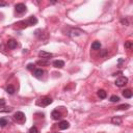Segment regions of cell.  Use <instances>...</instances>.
Masks as SVG:
<instances>
[{
    "label": "cell",
    "instance_id": "cell-1",
    "mask_svg": "<svg viewBox=\"0 0 133 133\" xmlns=\"http://www.w3.org/2000/svg\"><path fill=\"white\" fill-rule=\"evenodd\" d=\"M127 82H128V78L125 77V76H121V77L116 78V86H118V87H122V86H124L125 84H127Z\"/></svg>",
    "mask_w": 133,
    "mask_h": 133
},
{
    "label": "cell",
    "instance_id": "cell-2",
    "mask_svg": "<svg viewBox=\"0 0 133 133\" xmlns=\"http://www.w3.org/2000/svg\"><path fill=\"white\" fill-rule=\"evenodd\" d=\"M14 117H15V120L18 123H21V124L25 122V115L22 111H17L15 113V116H14Z\"/></svg>",
    "mask_w": 133,
    "mask_h": 133
},
{
    "label": "cell",
    "instance_id": "cell-3",
    "mask_svg": "<svg viewBox=\"0 0 133 133\" xmlns=\"http://www.w3.org/2000/svg\"><path fill=\"white\" fill-rule=\"evenodd\" d=\"M84 31H82L81 29H78V28H75V29H72L70 31V33H68V34L71 36V37H76V36H79L83 34Z\"/></svg>",
    "mask_w": 133,
    "mask_h": 133
},
{
    "label": "cell",
    "instance_id": "cell-4",
    "mask_svg": "<svg viewBox=\"0 0 133 133\" xmlns=\"http://www.w3.org/2000/svg\"><path fill=\"white\" fill-rule=\"evenodd\" d=\"M15 9H16V12L19 13V14H23V13H25L26 12V5L24 3H18L16 4V6H15Z\"/></svg>",
    "mask_w": 133,
    "mask_h": 133
},
{
    "label": "cell",
    "instance_id": "cell-5",
    "mask_svg": "<svg viewBox=\"0 0 133 133\" xmlns=\"http://www.w3.org/2000/svg\"><path fill=\"white\" fill-rule=\"evenodd\" d=\"M52 103V99L51 98H43L41 99V102H37V105H41V106H48Z\"/></svg>",
    "mask_w": 133,
    "mask_h": 133
},
{
    "label": "cell",
    "instance_id": "cell-6",
    "mask_svg": "<svg viewBox=\"0 0 133 133\" xmlns=\"http://www.w3.org/2000/svg\"><path fill=\"white\" fill-rule=\"evenodd\" d=\"M51 116H52V118H53V120L57 121V120H60V118L63 117V115H61V113L58 111V109H55V110L52 111Z\"/></svg>",
    "mask_w": 133,
    "mask_h": 133
},
{
    "label": "cell",
    "instance_id": "cell-7",
    "mask_svg": "<svg viewBox=\"0 0 133 133\" xmlns=\"http://www.w3.org/2000/svg\"><path fill=\"white\" fill-rule=\"evenodd\" d=\"M39 56L40 57H42L43 59H48L50 57H52L53 56V54L50 53V52H46V51H40L39 52Z\"/></svg>",
    "mask_w": 133,
    "mask_h": 133
},
{
    "label": "cell",
    "instance_id": "cell-8",
    "mask_svg": "<svg viewBox=\"0 0 133 133\" xmlns=\"http://www.w3.org/2000/svg\"><path fill=\"white\" fill-rule=\"evenodd\" d=\"M58 127H59V129H61V130H66V129H68V128L70 127V123L66 122V121H61L58 124Z\"/></svg>",
    "mask_w": 133,
    "mask_h": 133
},
{
    "label": "cell",
    "instance_id": "cell-9",
    "mask_svg": "<svg viewBox=\"0 0 133 133\" xmlns=\"http://www.w3.org/2000/svg\"><path fill=\"white\" fill-rule=\"evenodd\" d=\"M53 66L57 69H61L65 66V61L64 60H54L53 61Z\"/></svg>",
    "mask_w": 133,
    "mask_h": 133
},
{
    "label": "cell",
    "instance_id": "cell-10",
    "mask_svg": "<svg viewBox=\"0 0 133 133\" xmlns=\"http://www.w3.org/2000/svg\"><path fill=\"white\" fill-rule=\"evenodd\" d=\"M111 123H112V124H115V125L120 126L122 124V118L120 116H113L111 118Z\"/></svg>",
    "mask_w": 133,
    "mask_h": 133
},
{
    "label": "cell",
    "instance_id": "cell-11",
    "mask_svg": "<svg viewBox=\"0 0 133 133\" xmlns=\"http://www.w3.org/2000/svg\"><path fill=\"white\" fill-rule=\"evenodd\" d=\"M7 46H8V48L12 50L15 49V48H17V42L15 40H9L7 42Z\"/></svg>",
    "mask_w": 133,
    "mask_h": 133
},
{
    "label": "cell",
    "instance_id": "cell-12",
    "mask_svg": "<svg viewBox=\"0 0 133 133\" xmlns=\"http://www.w3.org/2000/svg\"><path fill=\"white\" fill-rule=\"evenodd\" d=\"M36 23H37V19L34 16H31L29 19H28V21H27L28 25H35Z\"/></svg>",
    "mask_w": 133,
    "mask_h": 133
},
{
    "label": "cell",
    "instance_id": "cell-13",
    "mask_svg": "<svg viewBox=\"0 0 133 133\" xmlns=\"http://www.w3.org/2000/svg\"><path fill=\"white\" fill-rule=\"evenodd\" d=\"M98 97L101 99H105L107 97V93L104 91V89H99L98 91Z\"/></svg>",
    "mask_w": 133,
    "mask_h": 133
},
{
    "label": "cell",
    "instance_id": "cell-14",
    "mask_svg": "<svg viewBox=\"0 0 133 133\" xmlns=\"http://www.w3.org/2000/svg\"><path fill=\"white\" fill-rule=\"evenodd\" d=\"M123 96H124L125 98H128V99H130L132 97V91L131 89H125L124 92H123Z\"/></svg>",
    "mask_w": 133,
    "mask_h": 133
},
{
    "label": "cell",
    "instance_id": "cell-15",
    "mask_svg": "<svg viewBox=\"0 0 133 133\" xmlns=\"http://www.w3.org/2000/svg\"><path fill=\"white\" fill-rule=\"evenodd\" d=\"M100 48H101V44H100V42L96 41V42H94L92 44V49L93 50H100Z\"/></svg>",
    "mask_w": 133,
    "mask_h": 133
},
{
    "label": "cell",
    "instance_id": "cell-16",
    "mask_svg": "<svg viewBox=\"0 0 133 133\" xmlns=\"http://www.w3.org/2000/svg\"><path fill=\"white\" fill-rule=\"evenodd\" d=\"M8 124V120L6 117H1L0 118V127H5Z\"/></svg>",
    "mask_w": 133,
    "mask_h": 133
},
{
    "label": "cell",
    "instance_id": "cell-17",
    "mask_svg": "<svg viewBox=\"0 0 133 133\" xmlns=\"http://www.w3.org/2000/svg\"><path fill=\"white\" fill-rule=\"evenodd\" d=\"M43 74H44V71H43L42 69H36V70H34V76H35V77L40 78V77H42Z\"/></svg>",
    "mask_w": 133,
    "mask_h": 133
},
{
    "label": "cell",
    "instance_id": "cell-18",
    "mask_svg": "<svg viewBox=\"0 0 133 133\" xmlns=\"http://www.w3.org/2000/svg\"><path fill=\"white\" fill-rule=\"evenodd\" d=\"M36 64L39 65V66H49V65H50V61H49V60H44V59H42V60H37Z\"/></svg>",
    "mask_w": 133,
    "mask_h": 133
},
{
    "label": "cell",
    "instance_id": "cell-19",
    "mask_svg": "<svg viewBox=\"0 0 133 133\" xmlns=\"http://www.w3.org/2000/svg\"><path fill=\"white\" fill-rule=\"evenodd\" d=\"M6 92H7V94H9V95H13L14 93L16 92V89H15V87H14L13 85H7V87H6Z\"/></svg>",
    "mask_w": 133,
    "mask_h": 133
},
{
    "label": "cell",
    "instance_id": "cell-20",
    "mask_svg": "<svg viewBox=\"0 0 133 133\" xmlns=\"http://www.w3.org/2000/svg\"><path fill=\"white\" fill-rule=\"evenodd\" d=\"M130 107L129 104H123V105H120V106H117L116 108L117 109H120V110H124V109H128Z\"/></svg>",
    "mask_w": 133,
    "mask_h": 133
},
{
    "label": "cell",
    "instance_id": "cell-21",
    "mask_svg": "<svg viewBox=\"0 0 133 133\" xmlns=\"http://www.w3.org/2000/svg\"><path fill=\"white\" fill-rule=\"evenodd\" d=\"M110 101L111 102H118L120 101V97H117V96H116V95H113V96H111L110 97Z\"/></svg>",
    "mask_w": 133,
    "mask_h": 133
},
{
    "label": "cell",
    "instance_id": "cell-22",
    "mask_svg": "<svg viewBox=\"0 0 133 133\" xmlns=\"http://www.w3.org/2000/svg\"><path fill=\"white\" fill-rule=\"evenodd\" d=\"M29 133H39V130H37V128L35 126H33L29 129Z\"/></svg>",
    "mask_w": 133,
    "mask_h": 133
},
{
    "label": "cell",
    "instance_id": "cell-23",
    "mask_svg": "<svg viewBox=\"0 0 133 133\" xmlns=\"http://www.w3.org/2000/svg\"><path fill=\"white\" fill-rule=\"evenodd\" d=\"M131 47H132V43H131L130 41H128V42H126V43H125V48L130 49Z\"/></svg>",
    "mask_w": 133,
    "mask_h": 133
},
{
    "label": "cell",
    "instance_id": "cell-24",
    "mask_svg": "<svg viewBox=\"0 0 133 133\" xmlns=\"http://www.w3.org/2000/svg\"><path fill=\"white\" fill-rule=\"evenodd\" d=\"M12 110H13V108H11V107H6V109H0V111L1 112H9Z\"/></svg>",
    "mask_w": 133,
    "mask_h": 133
},
{
    "label": "cell",
    "instance_id": "cell-25",
    "mask_svg": "<svg viewBox=\"0 0 133 133\" xmlns=\"http://www.w3.org/2000/svg\"><path fill=\"white\" fill-rule=\"evenodd\" d=\"M122 24H124V25H126V26H128L129 25V22H128V20L127 19H122Z\"/></svg>",
    "mask_w": 133,
    "mask_h": 133
},
{
    "label": "cell",
    "instance_id": "cell-26",
    "mask_svg": "<svg viewBox=\"0 0 133 133\" xmlns=\"http://www.w3.org/2000/svg\"><path fill=\"white\" fill-rule=\"evenodd\" d=\"M27 69H28V70H30V71L33 70V69H34V65H33V64H29V65L27 66Z\"/></svg>",
    "mask_w": 133,
    "mask_h": 133
},
{
    "label": "cell",
    "instance_id": "cell-27",
    "mask_svg": "<svg viewBox=\"0 0 133 133\" xmlns=\"http://www.w3.org/2000/svg\"><path fill=\"white\" fill-rule=\"evenodd\" d=\"M5 105V100L4 99H0V107H2Z\"/></svg>",
    "mask_w": 133,
    "mask_h": 133
},
{
    "label": "cell",
    "instance_id": "cell-28",
    "mask_svg": "<svg viewBox=\"0 0 133 133\" xmlns=\"http://www.w3.org/2000/svg\"><path fill=\"white\" fill-rule=\"evenodd\" d=\"M7 3L6 2H0V6H6Z\"/></svg>",
    "mask_w": 133,
    "mask_h": 133
},
{
    "label": "cell",
    "instance_id": "cell-29",
    "mask_svg": "<svg viewBox=\"0 0 133 133\" xmlns=\"http://www.w3.org/2000/svg\"><path fill=\"white\" fill-rule=\"evenodd\" d=\"M56 133H59V132H56Z\"/></svg>",
    "mask_w": 133,
    "mask_h": 133
}]
</instances>
